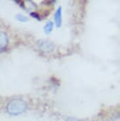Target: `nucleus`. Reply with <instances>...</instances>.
<instances>
[{"label":"nucleus","mask_w":120,"mask_h":121,"mask_svg":"<svg viewBox=\"0 0 120 121\" xmlns=\"http://www.w3.org/2000/svg\"><path fill=\"white\" fill-rule=\"evenodd\" d=\"M37 45L40 51L44 52H52L54 48H55V45L52 42L49 41V40H38L37 43Z\"/></svg>","instance_id":"2"},{"label":"nucleus","mask_w":120,"mask_h":121,"mask_svg":"<svg viewBox=\"0 0 120 121\" xmlns=\"http://www.w3.org/2000/svg\"><path fill=\"white\" fill-rule=\"evenodd\" d=\"M9 44L7 34L4 32H0V52L4 51Z\"/></svg>","instance_id":"3"},{"label":"nucleus","mask_w":120,"mask_h":121,"mask_svg":"<svg viewBox=\"0 0 120 121\" xmlns=\"http://www.w3.org/2000/svg\"><path fill=\"white\" fill-rule=\"evenodd\" d=\"M31 16H33V17H36V18H37L38 20H40V16L37 14V13L36 12H33V13H31Z\"/></svg>","instance_id":"8"},{"label":"nucleus","mask_w":120,"mask_h":121,"mask_svg":"<svg viewBox=\"0 0 120 121\" xmlns=\"http://www.w3.org/2000/svg\"><path fill=\"white\" fill-rule=\"evenodd\" d=\"M16 18H17V20H18L21 22H25L29 21L28 17H26V16H25L23 14H21V13H18V14L16 15Z\"/></svg>","instance_id":"7"},{"label":"nucleus","mask_w":120,"mask_h":121,"mask_svg":"<svg viewBox=\"0 0 120 121\" xmlns=\"http://www.w3.org/2000/svg\"><path fill=\"white\" fill-rule=\"evenodd\" d=\"M66 121H81V120H77L75 118H68Z\"/></svg>","instance_id":"9"},{"label":"nucleus","mask_w":120,"mask_h":121,"mask_svg":"<svg viewBox=\"0 0 120 121\" xmlns=\"http://www.w3.org/2000/svg\"><path fill=\"white\" fill-rule=\"evenodd\" d=\"M23 5H21V6L23 7L25 10H34L36 8V6L32 1H25L21 3Z\"/></svg>","instance_id":"5"},{"label":"nucleus","mask_w":120,"mask_h":121,"mask_svg":"<svg viewBox=\"0 0 120 121\" xmlns=\"http://www.w3.org/2000/svg\"><path fill=\"white\" fill-rule=\"evenodd\" d=\"M27 109V104L23 100L13 99L10 100L6 105V111L9 114L13 116L20 115L25 112Z\"/></svg>","instance_id":"1"},{"label":"nucleus","mask_w":120,"mask_h":121,"mask_svg":"<svg viewBox=\"0 0 120 121\" xmlns=\"http://www.w3.org/2000/svg\"><path fill=\"white\" fill-rule=\"evenodd\" d=\"M55 22L58 27L62 25V7L59 6L55 13Z\"/></svg>","instance_id":"4"},{"label":"nucleus","mask_w":120,"mask_h":121,"mask_svg":"<svg viewBox=\"0 0 120 121\" xmlns=\"http://www.w3.org/2000/svg\"><path fill=\"white\" fill-rule=\"evenodd\" d=\"M53 26H54V23L52 22H48L45 25L44 27V33L46 34H49L51 33L53 29Z\"/></svg>","instance_id":"6"}]
</instances>
